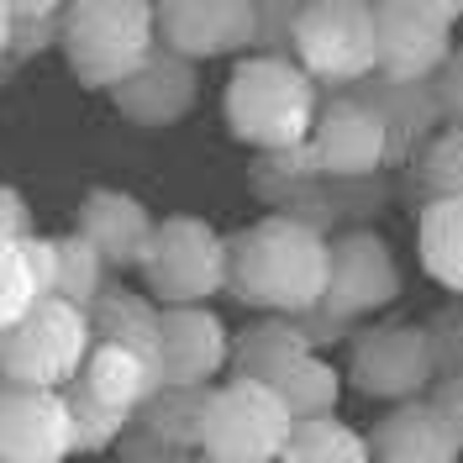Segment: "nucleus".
<instances>
[{"instance_id":"nucleus-1","label":"nucleus","mask_w":463,"mask_h":463,"mask_svg":"<svg viewBox=\"0 0 463 463\" xmlns=\"http://www.w3.org/2000/svg\"><path fill=\"white\" fill-rule=\"evenodd\" d=\"M332 237L295 216H259L227 237V295L285 321H306L326 300Z\"/></svg>"},{"instance_id":"nucleus-2","label":"nucleus","mask_w":463,"mask_h":463,"mask_svg":"<svg viewBox=\"0 0 463 463\" xmlns=\"http://www.w3.org/2000/svg\"><path fill=\"white\" fill-rule=\"evenodd\" d=\"M317 111H321L317 85L285 53L237 58L227 90H222V116H227L232 143L259 147L263 158L306 147L311 127H317Z\"/></svg>"},{"instance_id":"nucleus-3","label":"nucleus","mask_w":463,"mask_h":463,"mask_svg":"<svg viewBox=\"0 0 463 463\" xmlns=\"http://www.w3.org/2000/svg\"><path fill=\"white\" fill-rule=\"evenodd\" d=\"M63 58L85 90H121L158 53V5L137 0H85L63 11Z\"/></svg>"},{"instance_id":"nucleus-4","label":"nucleus","mask_w":463,"mask_h":463,"mask_svg":"<svg viewBox=\"0 0 463 463\" xmlns=\"http://www.w3.org/2000/svg\"><path fill=\"white\" fill-rule=\"evenodd\" d=\"M95 332L90 311L63 300H37L16 326L0 332V379L16 390H53L63 395L85 369Z\"/></svg>"},{"instance_id":"nucleus-5","label":"nucleus","mask_w":463,"mask_h":463,"mask_svg":"<svg viewBox=\"0 0 463 463\" xmlns=\"http://www.w3.org/2000/svg\"><path fill=\"white\" fill-rule=\"evenodd\" d=\"M143 295L158 311H190L227 289V237L201 216H164L143 253Z\"/></svg>"},{"instance_id":"nucleus-6","label":"nucleus","mask_w":463,"mask_h":463,"mask_svg":"<svg viewBox=\"0 0 463 463\" xmlns=\"http://www.w3.org/2000/svg\"><path fill=\"white\" fill-rule=\"evenodd\" d=\"M289 58L300 63V74L311 85H364V80H374L379 63L374 5H353V0L295 5Z\"/></svg>"},{"instance_id":"nucleus-7","label":"nucleus","mask_w":463,"mask_h":463,"mask_svg":"<svg viewBox=\"0 0 463 463\" xmlns=\"http://www.w3.org/2000/svg\"><path fill=\"white\" fill-rule=\"evenodd\" d=\"M289 432H295V416L269 384H253V379L211 384L201 432V453L211 463H279Z\"/></svg>"},{"instance_id":"nucleus-8","label":"nucleus","mask_w":463,"mask_h":463,"mask_svg":"<svg viewBox=\"0 0 463 463\" xmlns=\"http://www.w3.org/2000/svg\"><path fill=\"white\" fill-rule=\"evenodd\" d=\"M347 379L369 401H427V390L437 384L427 326H416V321L364 326L358 337H347Z\"/></svg>"},{"instance_id":"nucleus-9","label":"nucleus","mask_w":463,"mask_h":463,"mask_svg":"<svg viewBox=\"0 0 463 463\" xmlns=\"http://www.w3.org/2000/svg\"><path fill=\"white\" fill-rule=\"evenodd\" d=\"M458 16L463 5H437V0L374 5V37H379L374 74L384 85H427L453 58V22Z\"/></svg>"},{"instance_id":"nucleus-10","label":"nucleus","mask_w":463,"mask_h":463,"mask_svg":"<svg viewBox=\"0 0 463 463\" xmlns=\"http://www.w3.org/2000/svg\"><path fill=\"white\" fill-rule=\"evenodd\" d=\"M401 295V269L390 242L369 227H353L332 237V274H326V300H321V326L343 332L347 321L374 317Z\"/></svg>"},{"instance_id":"nucleus-11","label":"nucleus","mask_w":463,"mask_h":463,"mask_svg":"<svg viewBox=\"0 0 463 463\" xmlns=\"http://www.w3.org/2000/svg\"><path fill=\"white\" fill-rule=\"evenodd\" d=\"M306 164L332 179V184H369L384 164H390V143H384V127L379 116L358 100V95H337V100H321L317 127L306 137Z\"/></svg>"},{"instance_id":"nucleus-12","label":"nucleus","mask_w":463,"mask_h":463,"mask_svg":"<svg viewBox=\"0 0 463 463\" xmlns=\"http://www.w3.org/2000/svg\"><path fill=\"white\" fill-rule=\"evenodd\" d=\"M158 48L184 63L259 48V5L242 0H169L158 5Z\"/></svg>"},{"instance_id":"nucleus-13","label":"nucleus","mask_w":463,"mask_h":463,"mask_svg":"<svg viewBox=\"0 0 463 463\" xmlns=\"http://www.w3.org/2000/svg\"><path fill=\"white\" fill-rule=\"evenodd\" d=\"M74 453L69 395L16 390L0 379V463H69Z\"/></svg>"},{"instance_id":"nucleus-14","label":"nucleus","mask_w":463,"mask_h":463,"mask_svg":"<svg viewBox=\"0 0 463 463\" xmlns=\"http://www.w3.org/2000/svg\"><path fill=\"white\" fill-rule=\"evenodd\" d=\"M227 321L211 306L164 311V384L169 390H211V379L227 369Z\"/></svg>"},{"instance_id":"nucleus-15","label":"nucleus","mask_w":463,"mask_h":463,"mask_svg":"<svg viewBox=\"0 0 463 463\" xmlns=\"http://www.w3.org/2000/svg\"><path fill=\"white\" fill-rule=\"evenodd\" d=\"M153 216L137 195L127 190H90L74 211V232L100 253L106 269H143V253L153 242Z\"/></svg>"},{"instance_id":"nucleus-16","label":"nucleus","mask_w":463,"mask_h":463,"mask_svg":"<svg viewBox=\"0 0 463 463\" xmlns=\"http://www.w3.org/2000/svg\"><path fill=\"white\" fill-rule=\"evenodd\" d=\"M195 63H184V58L174 53H158L147 58V69H137L127 85L116 90V111L127 116V121H137L147 132H158V127H174L179 116H190L195 106Z\"/></svg>"},{"instance_id":"nucleus-17","label":"nucleus","mask_w":463,"mask_h":463,"mask_svg":"<svg viewBox=\"0 0 463 463\" xmlns=\"http://www.w3.org/2000/svg\"><path fill=\"white\" fill-rule=\"evenodd\" d=\"M32 269H37L43 300H63V306H80V311H90V306H95V295L111 285L100 253L90 248L80 232L32 237Z\"/></svg>"},{"instance_id":"nucleus-18","label":"nucleus","mask_w":463,"mask_h":463,"mask_svg":"<svg viewBox=\"0 0 463 463\" xmlns=\"http://www.w3.org/2000/svg\"><path fill=\"white\" fill-rule=\"evenodd\" d=\"M369 458L374 463H458L463 448L453 442V432L442 427V416L427 401H405L384 421H374Z\"/></svg>"},{"instance_id":"nucleus-19","label":"nucleus","mask_w":463,"mask_h":463,"mask_svg":"<svg viewBox=\"0 0 463 463\" xmlns=\"http://www.w3.org/2000/svg\"><path fill=\"white\" fill-rule=\"evenodd\" d=\"M69 390H80L90 401H100L106 411H121V416L137 421V411L164 390V374H158L153 364H143L137 353H127V347L95 343L90 358H85V369H80V379H74Z\"/></svg>"},{"instance_id":"nucleus-20","label":"nucleus","mask_w":463,"mask_h":463,"mask_svg":"<svg viewBox=\"0 0 463 463\" xmlns=\"http://www.w3.org/2000/svg\"><path fill=\"white\" fill-rule=\"evenodd\" d=\"M90 332H95V343L127 347V353H137L143 364H153L164 374V311L143 289L106 285L90 306Z\"/></svg>"},{"instance_id":"nucleus-21","label":"nucleus","mask_w":463,"mask_h":463,"mask_svg":"<svg viewBox=\"0 0 463 463\" xmlns=\"http://www.w3.org/2000/svg\"><path fill=\"white\" fill-rule=\"evenodd\" d=\"M306 353H317V343L306 337L300 321L285 317H263L253 326H242L232 337V379H253V384H274L289 364H300Z\"/></svg>"},{"instance_id":"nucleus-22","label":"nucleus","mask_w":463,"mask_h":463,"mask_svg":"<svg viewBox=\"0 0 463 463\" xmlns=\"http://www.w3.org/2000/svg\"><path fill=\"white\" fill-rule=\"evenodd\" d=\"M358 100L379 116L384 143H390V164H401L405 153L421 143V132H432V121L442 116L432 85H384V80H374L369 90H358Z\"/></svg>"},{"instance_id":"nucleus-23","label":"nucleus","mask_w":463,"mask_h":463,"mask_svg":"<svg viewBox=\"0 0 463 463\" xmlns=\"http://www.w3.org/2000/svg\"><path fill=\"white\" fill-rule=\"evenodd\" d=\"M416 253H421L427 279H437L448 295H463V195H448V201H427L421 205V222H416Z\"/></svg>"},{"instance_id":"nucleus-24","label":"nucleus","mask_w":463,"mask_h":463,"mask_svg":"<svg viewBox=\"0 0 463 463\" xmlns=\"http://www.w3.org/2000/svg\"><path fill=\"white\" fill-rule=\"evenodd\" d=\"M205 405H211V390H169V384H164V390L137 411L132 432L153 437V442H164V448H179V453H201Z\"/></svg>"},{"instance_id":"nucleus-25","label":"nucleus","mask_w":463,"mask_h":463,"mask_svg":"<svg viewBox=\"0 0 463 463\" xmlns=\"http://www.w3.org/2000/svg\"><path fill=\"white\" fill-rule=\"evenodd\" d=\"M285 411L295 421H321V416H337V401H343V374L321 358V353H306L300 364H289L285 374L269 384Z\"/></svg>"},{"instance_id":"nucleus-26","label":"nucleus","mask_w":463,"mask_h":463,"mask_svg":"<svg viewBox=\"0 0 463 463\" xmlns=\"http://www.w3.org/2000/svg\"><path fill=\"white\" fill-rule=\"evenodd\" d=\"M279 463H374V458H369V437H358V427H347L337 416H321V421H295Z\"/></svg>"},{"instance_id":"nucleus-27","label":"nucleus","mask_w":463,"mask_h":463,"mask_svg":"<svg viewBox=\"0 0 463 463\" xmlns=\"http://www.w3.org/2000/svg\"><path fill=\"white\" fill-rule=\"evenodd\" d=\"M43 300L37 269H32V237L27 242H0V332L16 326Z\"/></svg>"},{"instance_id":"nucleus-28","label":"nucleus","mask_w":463,"mask_h":463,"mask_svg":"<svg viewBox=\"0 0 463 463\" xmlns=\"http://www.w3.org/2000/svg\"><path fill=\"white\" fill-rule=\"evenodd\" d=\"M416 184L427 190V201L463 195V127H448V132H437L432 143H427Z\"/></svg>"},{"instance_id":"nucleus-29","label":"nucleus","mask_w":463,"mask_h":463,"mask_svg":"<svg viewBox=\"0 0 463 463\" xmlns=\"http://www.w3.org/2000/svg\"><path fill=\"white\" fill-rule=\"evenodd\" d=\"M69 395V416H74V448L80 453H106L111 442L132 432V416H121V411H106L100 401H90L80 390H63Z\"/></svg>"},{"instance_id":"nucleus-30","label":"nucleus","mask_w":463,"mask_h":463,"mask_svg":"<svg viewBox=\"0 0 463 463\" xmlns=\"http://www.w3.org/2000/svg\"><path fill=\"white\" fill-rule=\"evenodd\" d=\"M427 343H432L437 379H463V306H442L427 321Z\"/></svg>"},{"instance_id":"nucleus-31","label":"nucleus","mask_w":463,"mask_h":463,"mask_svg":"<svg viewBox=\"0 0 463 463\" xmlns=\"http://www.w3.org/2000/svg\"><path fill=\"white\" fill-rule=\"evenodd\" d=\"M58 27H63V11L58 5H16V37H11V58H27L37 53L43 43H53Z\"/></svg>"},{"instance_id":"nucleus-32","label":"nucleus","mask_w":463,"mask_h":463,"mask_svg":"<svg viewBox=\"0 0 463 463\" xmlns=\"http://www.w3.org/2000/svg\"><path fill=\"white\" fill-rule=\"evenodd\" d=\"M121 463H211L205 453H179V448H164L143 432H127L121 437Z\"/></svg>"},{"instance_id":"nucleus-33","label":"nucleus","mask_w":463,"mask_h":463,"mask_svg":"<svg viewBox=\"0 0 463 463\" xmlns=\"http://www.w3.org/2000/svg\"><path fill=\"white\" fill-rule=\"evenodd\" d=\"M427 405L442 416V427L453 432V442L463 448V379H437L427 390Z\"/></svg>"},{"instance_id":"nucleus-34","label":"nucleus","mask_w":463,"mask_h":463,"mask_svg":"<svg viewBox=\"0 0 463 463\" xmlns=\"http://www.w3.org/2000/svg\"><path fill=\"white\" fill-rule=\"evenodd\" d=\"M27 237H37V232H32V211L22 190L0 184V242H27Z\"/></svg>"},{"instance_id":"nucleus-35","label":"nucleus","mask_w":463,"mask_h":463,"mask_svg":"<svg viewBox=\"0 0 463 463\" xmlns=\"http://www.w3.org/2000/svg\"><path fill=\"white\" fill-rule=\"evenodd\" d=\"M437 106L442 111H458V127H463V53L448 58V69H442V85L432 90Z\"/></svg>"},{"instance_id":"nucleus-36","label":"nucleus","mask_w":463,"mask_h":463,"mask_svg":"<svg viewBox=\"0 0 463 463\" xmlns=\"http://www.w3.org/2000/svg\"><path fill=\"white\" fill-rule=\"evenodd\" d=\"M11 37H16V5L0 0V58H11Z\"/></svg>"}]
</instances>
